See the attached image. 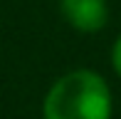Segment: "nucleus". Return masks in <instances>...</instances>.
<instances>
[{
    "mask_svg": "<svg viewBox=\"0 0 121 119\" xmlns=\"http://www.w3.org/2000/svg\"><path fill=\"white\" fill-rule=\"evenodd\" d=\"M64 20L77 30L91 35L109 23V3L106 0H59Z\"/></svg>",
    "mask_w": 121,
    "mask_h": 119,
    "instance_id": "obj_2",
    "label": "nucleus"
},
{
    "mask_svg": "<svg viewBox=\"0 0 121 119\" xmlns=\"http://www.w3.org/2000/svg\"><path fill=\"white\" fill-rule=\"evenodd\" d=\"M111 64H114V72L121 77V32L114 40V47H111Z\"/></svg>",
    "mask_w": 121,
    "mask_h": 119,
    "instance_id": "obj_3",
    "label": "nucleus"
},
{
    "mask_svg": "<svg viewBox=\"0 0 121 119\" xmlns=\"http://www.w3.org/2000/svg\"><path fill=\"white\" fill-rule=\"evenodd\" d=\"M111 89L94 69H72L57 77L42 102V119H111Z\"/></svg>",
    "mask_w": 121,
    "mask_h": 119,
    "instance_id": "obj_1",
    "label": "nucleus"
}]
</instances>
